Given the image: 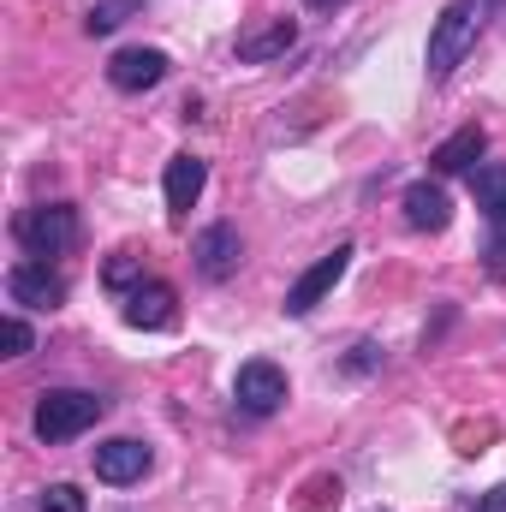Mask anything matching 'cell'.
<instances>
[{
	"mask_svg": "<svg viewBox=\"0 0 506 512\" xmlns=\"http://www.w3.org/2000/svg\"><path fill=\"white\" fill-rule=\"evenodd\" d=\"M483 24H489V0H447V6H441V18H435V30H429V78H435V84L453 78V66L477 48Z\"/></svg>",
	"mask_w": 506,
	"mask_h": 512,
	"instance_id": "1",
	"label": "cell"
},
{
	"mask_svg": "<svg viewBox=\"0 0 506 512\" xmlns=\"http://www.w3.org/2000/svg\"><path fill=\"white\" fill-rule=\"evenodd\" d=\"M96 417H102V399H96V393H84V387H48V393L36 399L30 429H36L42 447H60V441H72V435L96 429Z\"/></svg>",
	"mask_w": 506,
	"mask_h": 512,
	"instance_id": "2",
	"label": "cell"
},
{
	"mask_svg": "<svg viewBox=\"0 0 506 512\" xmlns=\"http://www.w3.org/2000/svg\"><path fill=\"white\" fill-rule=\"evenodd\" d=\"M12 239L24 245V256H60L78 245V209L72 203H36V209H18L12 215Z\"/></svg>",
	"mask_w": 506,
	"mask_h": 512,
	"instance_id": "3",
	"label": "cell"
},
{
	"mask_svg": "<svg viewBox=\"0 0 506 512\" xmlns=\"http://www.w3.org/2000/svg\"><path fill=\"white\" fill-rule=\"evenodd\" d=\"M352 256H358V245H352V239H340V245L322 256V262H310V268H304V274L286 286V316H310V310H316V304H322V298H328L340 280H346Z\"/></svg>",
	"mask_w": 506,
	"mask_h": 512,
	"instance_id": "4",
	"label": "cell"
},
{
	"mask_svg": "<svg viewBox=\"0 0 506 512\" xmlns=\"http://www.w3.org/2000/svg\"><path fill=\"white\" fill-rule=\"evenodd\" d=\"M6 298H12L18 310H54V304L66 298V280H60L42 256H24V262L6 268Z\"/></svg>",
	"mask_w": 506,
	"mask_h": 512,
	"instance_id": "5",
	"label": "cell"
},
{
	"mask_svg": "<svg viewBox=\"0 0 506 512\" xmlns=\"http://www.w3.org/2000/svg\"><path fill=\"white\" fill-rule=\"evenodd\" d=\"M233 399H239V411H245V417H274V411H280V399H286V370H280V364H268V358L239 364Z\"/></svg>",
	"mask_w": 506,
	"mask_h": 512,
	"instance_id": "6",
	"label": "cell"
},
{
	"mask_svg": "<svg viewBox=\"0 0 506 512\" xmlns=\"http://www.w3.org/2000/svg\"><path fill=\"white\" fill-rule=\"evenodd\" d=\"M191 256H197V274L221 286V280H233V274H239L245 239H239V227H233V221H215V227H203V233H197Z\"/></svg>",
	"mask_w": 506,
	"mask_h": 512,
	"instance_id": "7",
	"label": "cell"
},
{
	"mask_svg": "<svg viewBox=\"0 0 506 512\" xmlns=\"http://www.w3.org/2000/svg\"><path fill=\"white\" fill-rule=\"evenodd\" d=\"M149 459H155V453H149L137 435H114V441L96 447V477L114 483V489H126V483H137V477L149 471Z\"/></svg>",
	"mask_w": 506,
	"mask_h": 512,
	"instance_id": "8",
	"label": "cell"
},
{
	"mask_svg": "<svg viewBox=\"0 0 506 512\" xmlns=\"http://www.w3.org/2000/svg\"><path fill=\"white\" fill-rule=\"evenodd\" d=\"M108 78H114V90H126V96L155 90V84L167 78V54H161V48H120V54L108 60Z\"/></svg>",
	"mask_w": 506,
	"mask_h": 512,
	"instance_id": "9",
	"label": "cell"
},
{
	"mask_svg": "<svg viewBox=\"0 0 506 512\" xmlns=\"http://www.w3.org/2000/svg\"><path fill=\"white\" fill-rule=\"evenodd\" d=\"M203 185H209V161H197V155H173V161H167V215L185 221L191 203L203 197Z\"/></svg>",
	"mask_w": 506,
	"mask_h": 512,
	"instance_id": "10",
	"label": "cell"
},
{
	"mask_svg": "<svg viewBox=\"0 0 506 512\" xmlns=\"http://www.w3.org/2000/svg\"><path fill=\"white\" fill-rule=\"evenodd\" d=\"M447 221H453V197H447L435 179L405 185V227H417V233H441Z\"/></svg>",
	"mask_w": 506,
	"mask_h": 512,
	"instance_id": "11",
	"label": "cell"
},
{
	"mask_svg": "<svg viewBox=\"0 0 506 512\" xmlns=\"http://www.w3.org/2000/svg\"><path fill=\"white\" fill-rule=\"evenodd\" d=\"M126 322L131 328H173V286L137 280V292H126Z\"/></svg>",
	"mask_w": 506,
	"mask_h": 512,
	"instance_id": "12",
	"label": "cell"
},
{
	"mask_svg": "<svg viewBox=\"0 0 506 512\" xmlns=\"http://www.w3.org/2000/svg\"><path fill=\"white\" fill-rule=\"evenodd\" d=\"M292 42H298V24H292V18H274V24H262V30H245V36H239V60H245V66L280 60Z\"/></svg>",
	"mask_w": 506,
	"mask_h": 512,
	"instance_id": "13",
	"label": "cell"
},
{
	"mask_svg": "<svg viewBox=\"0 0 506 512\" xmlns=\"http://www.w3.org/2000/svg\"><path fill=\"white\" fill-rule=\"evenodd\" d=\"M489 149V131L483 126H465V131H453L429 161H435V173H477V155Z\"/></svg>",
	"mask_w": 506,
	"mask_h": 512,
	"instance_id": "14",
	"label": "cell"
},
{
	"mask_svg": "<svg viewBox=\"0 0 506 512\" xmlns=\"http://www.w3.org/2000/svg\"><path fill=\"white\" fill-rule=\"evenodd\" d=\"M471 191H477V209L489 215V227H506V161H489L471 173Z\"/></svg>",
	"mask_w": 506,
	"mask_h": 512,
	"instance_id": "15",
	"label": "cell"
},
{
	"mask_svg": "<svg viewBox=\"0 0 506 512\" xmlns=\"http://www.w3.org/2000/svg\"><path fill=\"white\" fill-rule=\"evenodd\" d=\"M137 6H143V0H96V6H90V18H84V30H90V36H114Z\"/></svg>",
	"mask_w": 506,
	"mask_h": 512,
	"instance_id": "16",
	"label": "cell"
},
{
	"mask_svg": "<svg viewBox=\"0 0 506 512\" xmlns=\"http://www.w3.org/2000/svg\"><path fill=\"white\" fill-rule=\"evenodd\" d=\"M36 512H90V501L78 495V483H48Z\"/></svg>",
	"mask_w": 506,
	"mask_h": 512,
	"instance_id": "17",
	"label": "cell"
},
{
	"mask_svg": "<svg viewBox=\"0 0 506 512\" xmlns=\"http://www.w3.org/2000/svg\"><path fill=\"white\" fill-rule=\"evenodd\" d=\"M102 280H108L114 292H137L131 280H143V268H137V256H131V251H120L114 262H108V268H102Z\"/></svg>",
	"mask_w": 506,
	"mask_h": 512,
	"instance_id": "18",
	"label": "cell"
},
{
	"mask_svg": "<svg viewBox=\"0 0 506 512\" xmlns=\"http://www.w3.org/2000/svg\"><path fill=\"white\" fill-rule=\"evenodd\" d=\"M370 370H381V346L376 340H358V346L346 352V376H370Z\"/></svg>",
	"mask_w": 506,
	"mask_h": 512,
	"instance_id": "19",
	"label": "cell"
},
{
	"mask_svg": "<svg viewBox=\"0 0 506 512\" xmlns=\"http://www.w3.org/2000/svg\"><path fill=\"white\" fill-rule=\"evenodd\" d=\"M24 352H30V322L6 316V358H24Z\"/></svg>",
	"mask_w": 506,
	"mask_h": 512,
	"instance_id": "20",
	"label": "cell"
},
{
	"mask_svg": "<svg viewBox=\"0 0 506 512\" xmlns=\"http://www.w3.org/2000/svg\"><path fill=\"white\" fill-rule=\"evenodd\" d=\"M489 268L506 274V227H489Z\"/></svg>",
	"mask_w": 506,
	"mask_h": 512,
	"instance_id": "21",
	"label": "cell"
},
{
	"mask_svg": "<svg viewBox=\"0 0 506 512\" xmlns=\"http://www.w3.org/2000/svg\"><path fill=\"white\" fill-rule=\"evenodd\" d=\"M477 512H506V483H495V489L477 501Z\"/></svg>",
	"mask_w": 506,
	"mask_h": 512,
	"instance_id": "22",
	"label": "cell"
},
{
	"mask_svg": "<svg viewBox=\"0 0 506 512\" xmlns=\"http://www.w3.org/2000/svg\"><path fill=\"white\" fill-rule=\"evenodd\" d=\"M304 6H310V12H340L346 0H304Z\"/></svg>",
	"mask_w": 506,
	"mask_h": 512,
	"instance_id": "23",
	"label": "cell"
}]
</instances>
